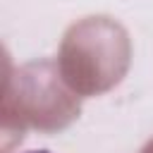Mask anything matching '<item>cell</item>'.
Masks as SVG:
<instances>
[{
	"label": "cell",
	"mask_w": 153,
	"mask_h": 153,
	"mask_svg": "<svg viewBox=\"0 0 153 153\" xmlns=\"http://www.w3.org/2000/svg\"><path fill=\"white\" fill-rule=\"evenodd\" d=\"M26 153H50V151H26Z\"/></svg>",
	"instance_id": "cell-1"
}]
</instances>
